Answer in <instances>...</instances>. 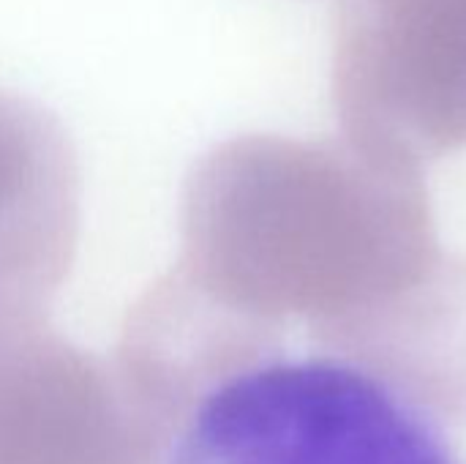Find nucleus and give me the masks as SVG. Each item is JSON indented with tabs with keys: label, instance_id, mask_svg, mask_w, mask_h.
Here are the masks:
<instances>
[{
	"label": "nucleus",
	"instance_id": "2",
	"mask_svg": "<svg viewBox=\"0 0 466 464\" xmlns=\"http://www.w3.org/2000/svg\"><path fill=\"white\" fill-rule=\"evenodd\" d=\"M333 90L347 126L371 145H464L466 0H341Z\"/></svg>",
	"mask_w": 466,
	"mask_h": 464
},
{
	"label": "nucleus",
	"instance_id": "1",
	"mask_svg": "<svg viewBox=\"0 0 466 464\" xmlns=\"http://www.w3.org/2000/svg\"><path fill=\"white\" fill-rule=\"evenodd\" d=\"M164 464H461L437 418L377 372L259 358L197 397Z\"/></svg>",
	"mask_w": 466,
	"mask_h": 464
}]
</instances>
